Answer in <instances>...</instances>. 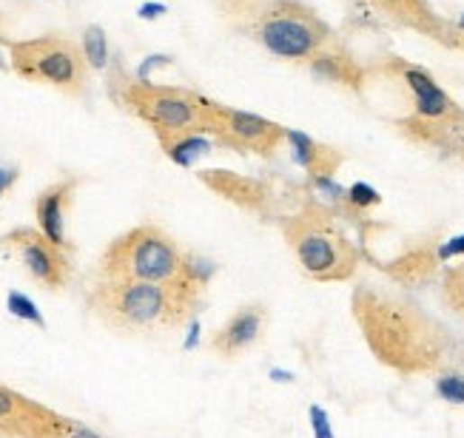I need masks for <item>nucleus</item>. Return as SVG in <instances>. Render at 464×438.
<instances>
[{
    "label": "nucleus",
    "mask_w": 464,
    "mask_h": 438,
    "mask_svg": "<svg viewBox=\"0 0 464 438\" xmlns=\"http://www.w3.org/2000/svg\"><path fill=\"white\" fill-rule=\"evenodd\" d=\"M311 415L316 418V424H314V427H316V435H319V438H331V433H328V418H325V413L319 410V407H314V410H311Z\"/></svg>",
    "instance_id": "bb28decb"
},
{
    "label": "nucleus",
    "mask_w": 464,
    "mask_h": 438,
    "mask_svg": "<svg viewBox=\"0 0 464 438\" xmlns=\"http://www.w3.org/2000/svg\"><path fill=\"white\" fill-rule=\"evenodd\" d=\"M217 273V265H214L211 260L200 257V253H186V262H183V277L188 282H194L197 287L205 290V285L211 282V277Z\"/></svg>",
    "instance_id": "4be33fe9"
},
{
    "label": "nucleus",
    "mask_w": 464,
    "mask_h": 438,
    "mask_svg": "<svg viewBox=\"0 0 464 438\" xmlns=\"http://www.w3.org/2000/svg\"><path fill=\"white\" fill-rule=\"evenodd\" d=\"M159 149H163L166 157L174 160L177 166H191L194 160L211 154V142L205 140V134H186V137H174V140L159 142Z\"/></svg>",
    "instance_id": "6ab92c4d"
},
{
    "label": "nucleus",
    "mask_w": 464,
    "mask_h": 438,
    "mask_svg": "<svg viewBox=\"0 0 464 438\" xmlns=\"http://www.w3.org/2000/svg\"><path fill=\"white\" fill-rule=\"evenodd\" d=\"M377 4L387 14H394L399 23L427 34V38H433L439 43H448V46H461L456 26L444 23L441 17H436L433 9L427 6L424 0H377Z\"/></svg>",
    "instance_id": "2eb2a0df"
},
{
    "label": "nucleus",
    "mask_w": 464,
    "mask_h": 438,
    "mask_svg": "<svg viewBox=\"0 0 464 438\" xmlns=\"http://www.w3.org/2000/svg\"><path fill=\"white\" fill-rule=\"evenodd\" d=\"M439 253L431 251V248H414V251H407L402 253L399 260L390 262L385 270L394 277L399 285H419V282H427L436 273L439 268Z\"/></svg>",
    "instance_id": "a211bd4d"
},
{
    "label": "nucleus",
    "mask_w": 464,
    "mask_h": 438,
    "mask_svg": "<svg viewBox=\"0 0 464 438\" xmlns=\"http://www.w3.org/2000/svg\"><path fill=\"white\" fill-rule=\"evenodd\" d=\"M299 268L314 282H345L356 273L359 251L333 225V219L319 208H302L282 223Z\"/></svg>",
    "instance_id": "423d86ee"
},
{
    "label": "nucleus",
    "mask_w": 464,
    "mask_h": 438,
    "mask_svg": "<svg viewBox=\"0 0 464 438\" xmlns=\"http://www.w3.org/2000/svg\"><path fill=\"white\" fill-rule=\"evenodd\" d=\"M80 186L77 177H66L51 182L49 188H43L34 199V219H38V228L49 236L51 242L71 251V242L66 236V216L71 208V199H75V191Z\"/></svg>",
    "instance_id": "ddd939ff"
},
{
    "label": "nucleus",
    "mask_w": 464,
    "mask_h": 438,
    "mask_svg": "<svg viewBox=\"0 0 464 438\" xmlns=\"http://www.w3.org/2000/svg\"><path fill=\"white\" fill-rule=\"evenodd\" d=\"M200 182L217 196L228 199V203H234L245 211H268V205H271V188L254 177L214 169V171H200Z\"/></svg>",
    "instance_id": "4468645a"
},
{
    "label": "nucleus",
    "mask_w": 464,
    "mask_h": 438,
    "mask_svg": "<svg viewBox=\"0 0 464 438\" xmlns=\"http://www.w3.org/2000/svg\"><path fill=\"white\" fill-rule=\"evenodd\" d=\"M436 393L450 401V405H464V376L461 373H444L436 379Z\"/></svg>",
    "instance_id": "b1692460"
},
{
    "label": "nucleus",
    "mask_w": 464,
    "mask_h": 438,
    "mask_svg": "<svg viewBox=\"0 0 464 438\" xmlns=\"http://www.w3.org/2000/svg\"><path fill=\"white\" fill-rule=\"evenodd\" d=\"M0 245L12 251L23 270L46 290H63L71 279L68 251L55 245L41 228H14L0 236Z\"/></svg>",
    "instance_id": "9d476101"
},
{
    "label": "nucleus",
    "mask_w": 464,
    "mask_h": 438,
    "mask_svg": "<svg viewBox=\"0 0 464 438\" xmlns=\"http://www.w3.org/2000/svg\"><path fill=\"white\" fill-rule=\"evenodd\" d=\"M75 422L0 385V435L9 438H71Z\"/></svg>",
    "instance_id": "9b49d317"
},
{
    "label": "nucleus",
    "mask_w": 464,
    "mask_h": 438,
    "mask_svg": "<svg viewBox=\"0 0 464 438\" xmlns=\"http://www.w3.org/2000/svg\"><path fill=\"white\" fill-rule=\"evenodd\" d=\"M205 112V134L214 137V142H220L223 149L231 151H248L259 157H274L277 149L288 137V129L268 117L240 112L214 100H203Z\"/></svg>",
    "instance_id": "1a4fd4ad"
},
{
    "label": "nucleus",
    "mask_w": 464,
    "mask_h": 438,
    "mask_svg": "<svg viewBox=\"0 0 464 438\" xmlns=\"http://www.w3.org/2000/svg\"><path fill=\"white\" fill-rule=\"evenodd\" d=\"M436 253H439V262H448L453 257H464V236H456V240L439 245Z\"/></svg>",
    "instance_id": "a878e982"
},
{
    "label": "nucleus",
    "mask_w": 464,
    "mask_h": 438,
    "mask_svg": "<svg viewBox=\"0 0 464 438\" xmlns=\"http://www.w3.org/2000/svg\"><path fill=\"white\" fill-rule=\"evenodd\" d=\"M353 319L370 353L396 373H427L448 359V331L396 290L359 285L353 290Z\"/></svg>",
    "instance_id": "f257e3e1"
},
{
    "label": "nucleus",
    "mask_w": 464,
    "mask_h": 438,
    "mask_svg": "<svg viewBox=\"0 0 464 438\" xmlns=\"http://www.w3.org/2000/svg\"><path fill=\"white\" fill-rule=\"evenodd\" d=\"M385 75L394 78L410 95L414 112H410L407 120L399 123L407 137L439 145V149L464 151V112L448 91L436 83L431 71H424L422 66H414L407 60L390 58L385 63Z\"/></svg>",
    "instance_id": "20e7f679"
},
{
    "label": "nucleus",
    "mask_w": 464,
    "mask_h": 438,
    "mask_svg": "<svg viewBox=\"0 0 464 438\" xmlns=\"http://www.w3.org/2000/svg\"><path fill=\"white\" fill-rule=\"evenodd\" d=\"M461 160H464V151H461Z\"/></svg>",
    "instance_id": "c85d7f7f"
},
{
    "label": "nucleus",
    "mask_w": 464,
    "mask_h": 438,
    "mask_svg": "<svg viewBox=\"0 0 464 438\" xmlns=\"http://www.w3.org/2000/svg\"><path fill=\"white\" fill-rule=\"evenodd\" d=\"M444 302L464 316V260L459 265H450L444 273Z\"/></svg>",
    "instance_id": "aec40b11"
},
{
    "label": "nucleus",
    "mask_w": 464,
    "mask_h": 438,
    "mask_svg": "<svg viewBox=\"0 0 464 438\" xmlns=\"http://www.w3.org/2000/svg\"><path fill=\"white\" fill-rule=\"evenodd\" d=\"M17 179V171H9V169H0V196H4L9 188H12V182Z\"/></svg>",
    "instance_id": "cd10ccee"
},
{
    "label": "nucleus",
    "mask_w": 464,
    "mask_h": 438,
    "mask_svg": "<svg viewBox=\"0 0 464 438\" xmlns=\"http://www.w3.org/2000/svg\"><path fill=\"white\" fill-rule=\"evenodd\" d=\"M186 253L174 236L157 225H137L114 236L97 262V273L105 282H174L183 277Z\"/></svg>",
    "instance_id": "39448f33"
},
{
    "label": "nucleus",
    "mask_w": 464,
    "mask_h": 438,
    "mask_svg": "<svg viewBox=\"0 0 464 438\" xmlns=\"http://www.w3.org/2000/svg\"><path fill=\"white\" fill-rule=\"evenodd\" d=\"M83 51L92 68H103L109 60V49H105V32L100 26H88L83 34Z\"/></svg>",
    "instance_id": "412c9836"
},
{
    "label": "nucleus",
    "mask_w": 464,
    "mask_h": 438,
    "mask_svg": "<svg viewBox=\"0 0 464 438\" xmlns=\"http://www.w3.org/2000/svg\"><path fill=\"white\" fill-rule=\"evenodd\" d=\"M9 66L21 80L58 88L68 97H80L88 86V66L83 46L66 34H41L29 41H9Z\"/></svg>",
    "instance_id": "0eeeda50"
},
{
    "label": "nucleus",
    "mask_w": 464,
    "mask_h": 438,
    "mask_svg": "<svg viewBox=\"0 0 464 438\" xmlns=\"http://www.w3.org/2000/svg\"><path fill=\"white\" fill-rule=\"evenodd\" d=\"M200 294L203 287L186 277L163 285L100 279L88 294V307L114 333L151 336L186 324L200 302Z\"/></svg>",
    "instance_id": "f03ea898"
},
{
    "label": "nucleus",
    "mask_w": 464,
    "mask_h": 438,
    "mask_svg": "<svg viewBox=\"0 0 464 438\" xmlns=\"http://www.w3.org/2000/svg\"><path fill=\"white\" fill-rule=\"evenodd\" d=\"M200 95L180 86H163L149 80L123 83L120 103L140 117L157 134V142H166L186 134H205V112Z\"/></svg>",
    "instance_id": "6e6552de"
},
{
    "label": "nucleus",
    "mask_w": 464,
    "mask_h": 438,
    "mask_svg": "<svg viewBox=\"0 0 464 438\" xmlns=\"http://www.w3.org/2000/svg\"><path fill=\"white\" fill-rule=\"evenodd\" d=\"M285 142L291 145L294 160H296L299 166L305 169L314 179L333 177V174L339 171V166L345 162L342 151H336L333 145H325V142L314 140L311 134H302V132L288 129V137H285Z\"/></svg>",
    "instance_id": "f3484780"
},
{
    "label": "nucleus",
    "mask_w": 464,
    "mask_h": 438,
    "mask_svg": "<svg viewBox=\"0 0 464 438\" xmlns=\"http://www.w3.org/2000/svg\"><path fill=\"white\" fill-rule=\"evenodd\" d=\"M268 331V307L262 302H251L237 307L228 322L211 336L208 348L220 359H237L248 353Z\"/></svg>",
    "instance_id": "f8f14e48"
},
{
    "label": "nucleus",
    "mask_w": 464,
    "mask_h": 438,
    "mask_svg": "<svg viewBox=\"0 0 464 438\" xmlns=\"http://www.w3.org/2000/svg\"><path fill=\"white\" fill-rule=\"evenodd\" d=\"M345 203L353 208V211H368L373 205H379L382 203V196L379 191L368 186V182H353V186L345 191Z\"/></svg>",
    "instance_id": "5701e85b"
},
{
    "label": "nucleus",
    "mask_w": 464,
    "mask_h": 438,
    "mask_svg": "<svg viewBox=\"0 0 464 438\" xmlns=\"http://www.w3.org/2000/svg\"><path fill=\"white\" fill-rule=\"evenodd\" d=\"M225 12L257 46L288 63H308L333 43L331 26L302 0H225Z\"/></svg>",
    "instance_id": "7ed1b4c3"
},
{
    "label": "nucleus",
    "mask_w": 464,
    "mask_h": 438,
    "mask_svg": "<svg viewBox=\"0 0 464 438\" xmlns=\"http://www.w3.org/2000/svg\"><path fill=\"white\" fill-rule=\"evenodd\" d=\"M9 310L14 316H21V319H29L34 324H41L43 327V319L38 314V307H34V302H29L23 294H9Z\"/></svg>",
    "instance_id": "393cba45"
},
{
    "label": "nucleus",
    "mask_w": 464,
    "mask_h": 438,
    "mask_svg": "<svg viewBox=\"0 0 464 438\" xmlns=\"http://www.w3.org/2000/svg\"><path fill=\"white\" fill-rule=\"evenodd\" d=\"M308 66H311L314 75L319 80H325V83L345 86L350 91H359L365 86V68L336 43H328L323 51H316L314 58L308 60Z\"/></svg>",
    "instance_id": "dca6fc26"
}]
</instances>
